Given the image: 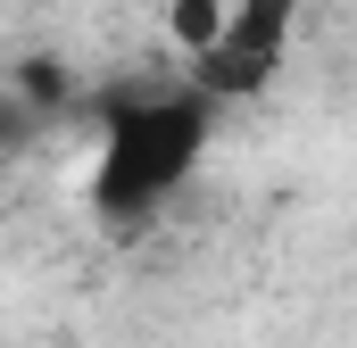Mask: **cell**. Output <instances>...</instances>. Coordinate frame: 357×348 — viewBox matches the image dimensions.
<instances>
[{
	"mask_svg": "<svg viewBox=\"0 0 357 348\" xmlns=\"http://www.w3.org/2000/svg\"><path fill=\"white\" fill-rule=\"evenodd\" d=\"M291 17H299V0H225V25H216L208 50H191V75H183V84L199 91L208 108H225V100H258V91L282 75Z\"/></svg>",
	"mask_w": 357,
	"mask_h": 348,
	"instance_id": "cell-2",
	"label": "cell"
},
{
	"mask_svg": "<svg viewBox=\"0 0 357 348\" xmlns=\"http://www.w3.org/2000/svg\"><path fill=\"white\" fill-rule=\"evenodd\" d=\"M33 125H42V116H33L17 91H0V158H17V150L33 141Z\"/></svg>",
	"mask_w": 357,
	"mask_h": 348,
	"instance_id": "cell-4",
	"label": "cell"
},
{
	"mask_svg": "<svg viewBox=\"0 0 357 348\" xmlns=\"http://www.w3.org/2000/svg\"><path fill=\"white\" fill-rule=\"evenodd\" d=\"M100 150H91V207L108 224H142L175 199L191 166L208 158L216 108L191 84H116L91 100Z\"/></svg>",
	"mask_w": 357,
	"mask_h": 348,
	"instance_id": "cell-1",
	"label": "cell"
},
{
	"mask_svg": "<svg viewBox=\"0 0 357 348\" xmlns=\"http://www.w3.org/2000/svg\"><path fill=\"white\" fill-rule=\"evenodd\" d=\"M167 25H175L183 50H208V42H216V25H225V0H175V8H167Z\"/></svg>",
	"mask_w": 357,
	"mask_h": 348,
	"instance_id": "cell-3",
	"label": "cell"
}]
</instances>
